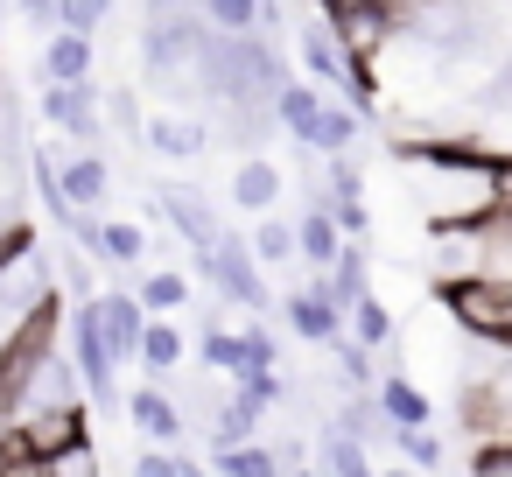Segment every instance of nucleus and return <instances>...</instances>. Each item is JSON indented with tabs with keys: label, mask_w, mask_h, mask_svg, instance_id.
Wrapping results in <instances>:
<instances>
[{
	"label": "nucleus",
	"mask_w": 512,
	"mask_h": 477,
	"mask_svg": "<svg viewBox=\"0 0 512 477\" xmlns=\"http://www.w3.org/2000/svg\"><path fill=\"white\" fill-rule=\"evenodd\" d=\"M204 43V22L183 8V0H148V29H141V71L155 92L190 99V57Z\"/></svg>",
	"instance_id": "nucleus-1"
},
{
	"label": "nucleus",
	"mask_w": 512,
	"mask_h": 477,
	"mask_svg": "<svg viewBox=\"0 0 512 477\" xmlns=\"http://www.w3.org/2000/svg\"><path fill=\"white\" fill-rule=\"evenodd\" d=\"M435 302L442 316L477 337L484 351H505L512 344V281H491V274H442L435 281Z\"/></svg>",
	"instance_id": "nucleus-2"
},
{
	"label": "nucleus",
	"mask_w": 512,
	"mask_h": 477,
	"mask_svg": "<svg viewBox=\"0 0 512 477\" xmlns=\"http://www.w3.org/2000/svg\"><path fill=\"white\" fill-rule=\"evenodd\" d=\"M190 267H197V274L225 295V309H260V316H274L267 274L253 267V253H246V239H239V232H218V246L190 253Z\"/></svg>",
	"instance_id": "nucleus-3"
},
{
	"label": "nucleus",
	"mask_w": 512,
	"mask_h": 477,
	"mask_svg": "<svg viewBox=\"0 0 512 477\" xmlns=\"http://www.w3.org/2000/svg\"><path fill=\"white\" fill-rule=\"evenodd\" d=\"M64 337H71V372H78V393L85 400H99V407H120V365L106 358V344H99V323H92V295L85 302H71V323H64Z\"/></svg>",
	"instance_id": "nucleus-4"
},
{
	"label": "nucleus",
	"mask_w": 512,
	"mask_h": 477,
	"mask_svg": "<svg viewBox=\"0 0 512 477\" xmlns=\"http://www.w3.org/2000/svg\"><path fill=\"white\" fill-rule=\"evenodd\" d=\"M155 218L190 246V253H204V246H218V232H225V218H218V204L204 197V190H190V183H155Z\"/></svg>",
	"instance_id": "nucleus-5"
},
{
	"label": "nucleus",
	"mask_w": 512,
	"mask_h": 477,
	"mask_svg": "<svg viewBox=\"0 0 512 477\" xmlns=\"http://www.w3.org/2000/svg\"><path fill=\"white\" fill-rule=\"evenodd\" d=\"M330 29V43H337V57L358 71V78H379V57H386V43H393V22H386V8H358V15H330L323 22Z\"/></svg>",
	"instance_id": "nucleus-6"
},
{
	"label": "nucleus",
	"mask_w": 512,
	"mask_h": 477,
	"mask_svg": "<svg viewBox=\"0 0 512 477\" xmlns=\"http://www.w3.org/2000/svg\"><path fill=\"white\" fill-rule=\"evenodd\" d=\"M43 120H50L64 141L99 148V134H106V120H99V85H92V78H85V85H43Z\"/></svg>",
	"instance_id": "nucleus-7"
},
{
	"label": "nucleus",
	"mask_w": 512,
	"mask_h": 477,
	"mask_svg": "<svg viewBox=\"0 0 512 477\" xmlns=\"http://www.w3.org/2000/svg\"><path fill=\"white\" fill-rule=\"evenodd\" d=\"M274 316H288V330H295L302 344H330V337H344V309L330 302L323 274H316L309 288H288V295L274 302Z\"/></svg>",
	"instance_id": "nucleus-8"
},
{
	"label": "nucleus",
	"mask_w": 512,
	"mask_h": 477,
	"mask_svg": "<svg viewBox=\"0 0 512 477\" xmlns=\"http://www.w3.org/2000/svg\"><path fill=\"white\" fill-rule=\"evenodd\" d=\"M127 421L148 435V449H183V428H190V414H183V400L169 386H134L127 393Z\"/></svg>",
	"instance_id": "nucleus-9"
},
{
	"label": "nucleus",
	"mask_w": 512,
	"mask_h": 477,
	"mask_svg": "<svg viewBox=\"0 0 512 477\" xmlns=\"http://www.w3.org/2000/svg\"><path fill=\"white\" fill-rule=\"evenodd\" d=\"M323 92L316 85H295V78H281L274 85V99H267V113H274V127L288 134V141H302L309 155H316V134H323Z\"/></svg>",
	"instance_id": "nucleus-10"
},
{
	"label": "nucleus",
	"mask_w": 512,
	"mask_h": 477,
	"mask_svg": "<svg viewBox=\"0 0 512 477\" xmlns=\"http://www.w3.org/2000/svg\"><path fill=\"white\" fill-rule=\"evenodd\" d=\"M57 190H64V204L71 211H106V197H113V162L99 155V148H78L64 169H57Z\"/></svg>",
	"instance_id": "nucleus-11"
},
{
	"label": "nucleus",
	"mask_w": 512,
	"mask_h": 477,
	"mask_svg": "<svg viewBox=\"0 0 512 477\" xmlns=\"http://www.w3.org/2000/svg\"><path fill=\"white\" fill-rule=\"evenodd\" d=\"M92 323H99V344H106V358L113 365H127L134 358V344H141V302L127 295V288H113V295H92Z\"/></svg>",
	"instance_id": "nucleus-12"
},
{
	"label": "nucleus",
	"mask_w": 512,
	"mask_h": 477,
	"mask_svg": "<svg viewBox=\"0 0 512 477\" xmlns=\"http://www.w3.org/2000/svg\"><path fill=\"white\" fill-rule=\"evenodd\" d=\"M183 351H190V337H183L169 316H148V323H141V344H134L127 365H141V386H169L176 365H183Z\"/></svg>",
	"instance_id": "nucleus-13"
},
{
	"label": "nucleus",
	"mask_w": 512,
	"mask_h": 477,
	"mask_svg": "<svg viewBox=\"0 0 512 477\" xmlns=\"http://www.w3.org/2000/svg\"><path fill=\"white\" fill-rule=\"evenodd\" d=\"M372 407H379L386 435H393V428H435V400H428L407 372H379V379H372Z\"/></svg>",
	"instance_id": "nucleus-14"
},
{
	"label": "nucleus",
	"mask_w": 512,
	"mask_h": 477,
	"mask_svg": "<svg viewBox=\"0 0 512 477\" xmlns=\"http://www.w3.org/2000/svg\"><path fill=\"white\" fill-rule=\"evenodd\" d=\"M141 148H148V155H162V162H197V155L211 148V134H204V120L155 113V120H141Z\"/></svg>",
	"instance_id": "nucleus-15"
},
{
	"label": "nucleus",
	"mask_w": 512,
	"mask_h": 477,
	"mask_svg": "<svg viewBox=\"0 0 512 477\" xmlns=\"http://www.w3.org/2000/svg\"><path fill=\"white\" fill-rule=\"evenodd\" d=\"M281 197H288V176H281V169H274L267 155H246V162L232 169V204H239V211L267 218V211H274Z\"/></svg>",
	"instance_id": "nucleus-16"
},
{
	"label": "nucleus",
	"mask_w": 512,
	"mask_h": 477,
	"mask_svg": "<svg viewBox=\"0 0 512 477\" xmlns=\"http://www.w3.org/2000/svg\"><path fill=\"white\" fill-rule=\"evenodd\" d=\"M85 78H92V36L50 29V43H43V85H85Z\"/></svg>",
	"instance_id": "nucleus-17"
},
{
	"label": "nucleus",
	"mask_w": 512,
	"mask_h": 477,
	"mask_svg": "<svg viewBox=\"0 0 512 477\" xmlns=\"http://www.w3.org/2000/svg\"><path fill=\"white\" fill-rule=\"evenodd\" d=\"M134 302H141V316H183L190 309V274L183 267H155V274H141V288H134Z\"/></svg>",
	"instance_id": "nucleus-18"
},
{
	"label": "nucleus",
	"mask_w": 512,
	"mask_h": 477,
	"mask_svg": "<svg viewBox=\"0 0 512 477\" xmlns=\"http://www.w3.org/2000/svg\"><path fill=\"white\" fill-rule=\"evenodd\" d=\"M288 232H295V260H309L316 274H323V267L337 260V246H344V239H337V225L323 218V204H309V211H302Z\"/></svg>",
	"instance_id": "nucleus-19"
},
{
	"label": "nucleus",
	"mask_w": 512,
	"mask_h": 477,
	"mask_svg": "<svg viewBox=\"0 0 512 477\" xmlns=\"http://www.w3.org/2000/svg\"><path fill=\"white\" fill-rule=\"evenodd\" d=\"M92 260H106V267H134V260H148V232H141V225H127V218H99Z\"/></svg>",
	"instance_id": "nucleus-20"
},
{
	"label": "nucleus",
	"mask_w": 512,
	"mask_h": 477,
	"mask_svg": "<svg viewBox=\"0 0 512 477\" xmlns=\"http://www.w3.org/2000/svg\"><path fill=\"white\" fill-rule=\"evenodd\" d=\"M344 337H351V344H365V351L393 344V309H386V302H379V295L365 288V295H358V302L344 309Z\"/></svg>",
	"instance_id": "nucleus-21"
},
{
	"label": "nucleus",
	"mask_w": 512,
	"mask_h": 477,
	"mask_svg": "<svg viewBox=\"0 0 512 477\" xmlns=\"http://www.w3.org/2000/svg\"><path fill=\"white\" fill-rule=\"evenodd\" d=\"M197 365H204L211 379H239V330H225L218 309H211L204 330H197Z\"/></svg>",
	"instance_id": "nucleus-22"
},
{
	"label": "nucleus",
	"mask_w": 512,
	"mask_h": 477,
	"mask_svg": "<svg viewBox=\"0 0 512 477\" xmlns=\"http://www.w3.org/2000/svg\"><path fill=\"white\" fill-rule=\"evenodd\" d=\"M253 435H260V407L253 400H239V393L211 400V449H232V442H253Z\"/></svg>",
	"instance_id": "nucleus-23"
},
{
	"label": "nucleus",
	"mask_w": 512,
	"mask_h": 477,
	"mask_svg": "<svg viewBox=\"0 0 512 477\" xmlns=\"http://www.w3.org/2000/svg\"><path fill=\"white\" fill-rule=\"evenodd\" d=\"M463 428L477 442H505V386H470L463 393Z\"/></svg>",
	"instance_id": "nucleus-24"
},
{
	"label": "nucleus",
	"mask_w": 512,
	"mask_h": 477,
	"mask_svg": "<svg viewBox=\"0 0 512 477\" xmlns=\"http://www.w3.org/2000/svg\"><path fill=\"white\" fill-rule=\"evenodd\" d=\"M386 442H393V463H407V470H421V477H435V470L449 463V449H442L435 428H393Z\"/></svg>",
	"instance_id": "nucleus-25"
},
{
	"label": "nucleus",
	"mask_w": 512,
	"mask_h": 477,
	"mask_svg": "<svg viewBox=\"0 0 512 477\" xmlns=\"http://www.w3.org/2000/svg\"><path fill=\"white\" fill-rule=\"evenodd\" d=\"M211 470H218V477H281V449H267V442H232V449H211Z\"/></svg>",
	"instance_id": "nucleus-26"
},
{
	"label": "nucleus",
	"mask_w": 512,
	"mask_h": 477,
	"mask_svg": "<svg viewBox=\"0 0 512 477\" xmlns=\"http://www.w3.org/2000/svg\"><path fill=\"white\" fill-rule=\"evenodd\" d=\"M330 435H344V442H358V449H372V442H386V421H379V407H372V393H358V400H344V407L330 414Z\"/></svg>",
	"instance_id": "nucleus-27"
},
{
	"label": "nucleus",
	"mask_w": 512,
	"mask_h": 477,
	"mask_svg": "<svg viewBox=\"0 0 512 477\" xmlns=\"http://www.w3.org/2000/svg\"><path fill=\"white\" fill-rule=\"evenodd\" d=\"M246 253H253V267H260V274H267V267H288V260H295V232H288V218H274V211H267V218L253 225Z\"/></svg>",
	"instance_id": "nucleus-28"
},
{
	"label": "nucleus",
	"mask_w": 512,
	"mask_h": 477,
	"mask_svg": "<svg viewBox=\"0 0 512 477\" xmlns=\"http://www.w3.org/2000/svg\"><path fill=\"white\" fill-rule=\"evenodd\" d=\"M211 36H260V0H197Z\"/></svg>",
	"instance_id": "nucleus-29"
},
{
	"label": "nucleus",
	"mask_w": 512,
	"mask_h": 477,
	"mask_svg": "<svg viewBox=\"0 0 512 477\" xmlns=\"http://www.w3.org/2000/svg\"><path fill=\"white\" fill-rule=\"evenodd\" d=\"M274 365H281L274 330H267V323H246V330H239V379H246V372H274ZM239 379H232V386H239Z\"/></svg>",
	"instance_id": "nucleus-30"
},
{
	"label": "nucleus",
	"mask_w": 512,
	"mask_h": 477,
	"mask_svg": "<svg viewBox=\"0 0 512 477\" xmlns=\"http://www.w3.org/2000/svg\"><path fill=\"white\" fill-rule=\"evenodd\" d=\"M323 351H330V365H337V379H351L358 393H372V379H379V365H372V351H365V344H351V337H330Z\"/></svg>",
	"instance_id": "nucleus-31"
},
{
	"label": "nucleus",
	"mask_w": 512,
	"mask_h": 477,
	"mask_svg": "<svg viewBox=\"0 0 512 477\" xmlns=\"http://www.w3.org/2000/svg\"><path fill=\"white\" fill-rule=\"evenodd\" d=\"M372 470H379L372 449H358V442H344V435L323 428V477H372Z\"/></svg>",
	"instance_id": "nucleus-32"
},
{
	"label": "nucleus",
	"mask_w": 512,
	"mask_h": 477,
	"mask_svg": "<svg viewBox=\"0 0 512 477\" xmlns=\"http://www.w3.org/2000/svg\"><path fill=\"white\" fill-rule=\"evenodd\" d=\"M36 470H43V477H99V449H92V435H85V442H64V449L36 456Z\"/></svg>",
	"instance_id": "nucleus-33"
},
{
	"label": "nucleus",
	"mask_w": 512,
	"mask_h": 477,
	"mask_svg": "<svg viewBox=\"0 0 512 477\" xmlns=\"http://www.w3.org/2000/svg\"><path fill=\"white\" fill-rule=\"evenodd\" d=\"M106 15H113V0H50V29H71V36H92Z\"/></svg>",
	"instance_id": "nucleus-34"
},
{
	"label": "nucleus",
	"mask_w": 512,
	"mask_h": 477,
	"mask_svg": "<svg viewBox=\"0 0 512 477\" xmlns=\"http://www.w3.org/2000/svg\"><path fill=\"white\" fill-rule=\"evenodd\" d=\"M351 148H358V113H344V106H323L316 155H351Z\"/></svg>",
	"instance_id": "nucleus-35"
},
{
	"label": "nucleus",
	"mask_w": 512,
	"mask_h": 477,
	"mask_svg": "<svg viewBox=\"0 0 512 477\" xmlns=\"http://www.w3.org/2000/svg\"><path fill=\"white\" fill-rule=\"evenodd\" d=\"M99 120H113L120 134H141V120H148V113H141V99H134L127 85H120V92H106V85H99Z\"/></svg>",
	"instance_id": "nucleus-36"
},
{
	"label": "nucleus",
	"mask_w": 512,
	"mask_h": 477,
	"mask_svg": "<svg viewBox=\"0 0 512 477\" xmlns=\"http://www.w3.org/2000/svg\"><path fill=\"white\" fill-rule=\"evenodd\" d=\"M134 477H204V470H197L183 449H148V456L134 463Z\"/></svg>",
	"instance_id": "nucleus-37"
},
{
	"label": "nucleus",
	"mask_w": 512,
	"mask_h": 477,
	"mask_svg": "<svg viewBox=\"0 0 512 477\" xmlns=\"http://www.w3.org/2000/svg\"><path fill=\"white\" fill-rule=\"evenodd\" d=\"M470 477H512V442H477L470 449Z\"/></svg>",
	"instance_id": "nucleus-38"
},
{
	"label": "nucleus",
	"mask_w": 512,
	"mask_h": 477,
	"mask_svg": "<svg viewBox=\"0 0 512 477\" xmlns=\"http://www.w3.org/2000/svg\"><path fill=\"white\" fill-rule=\"evenodd\" d=\"M323 15H358V8H386V0H316Z\"/></svg>",
	"instance_id": "nucleus-39"
},
{
	"label": "nucleus",
	"mask_w": 512,
	"mask_h": 477,
	"mask_svg": "<svg viewBox=\"0 0 512 477\" xmlns=\"http://www.w3.org/2000/svg\"><path fill=\"white\" fill-rule=\"evenodd\" d=\"M22 15L29 22H50V0H22Z\"/></svg>",
	"instance_id": "nucleus-40"
},
{
	"label": "nucleus",
	"mask_w": 512,
	"mask_h": 477,
	"mask_svg": "<svg viewBox=\"0 0 512 477\" xmlns=\"http://www.w3.org/2000/svg\"><path fill=\"white\" fill-rule=\"evenodd\" d=\"M372 477H421V470H407V463H386V470H372Z\"/></svg>",
	"instance_id": "nucleus-41"
},
{
	"label": "nucleus",
	"mask_w": 512,
	"mask_h": 477,
	"mask_svg": "<svg viewBox=\"0 0 512 477\" xmlns=\"http://www.w3.org/2000/svg\"><path fill=\"white\" fill-rule=\"evenodd\" d=\"M281 477H323V470H302V463H295V470H281Z\"/></svg>",
	"instance_id": "nucleus-42"
}]
</instances>
